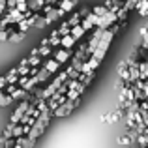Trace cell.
<instances>
[{"instance_id":"obj_9","label":"cell","mask_w":148,"mask_h":148,"mask_svg":"<svg viewBox=\"0 0 148 148\" xmlns=\"http://www.w3.org/2000/svg\"><path fill=\"white\" fill-rule=\"evenodd\" d=\"M26 2H28V11L30 13H40L41 8L45 6L43 0H26Z\"/></svg>"},{"instance_id":"obj_11","label":"cell","mask_w":148,"mask_h":148,"mask_svg":"<svg viewBox=\"0 0 148 148\" xmlns=\"http://www.w3.org/2000/svg\"><path fill=\"white\" fill-rule=\"evenodd\" d=\"M75 43H77V40H73L71 36H64L60 40V49H66V51H71L73 47H75Z\"/></svg>"},{"instance_id":"obj_14","label":"cell","mask_w":148,"mask_h":148,"mask_svg":"<svg viewBox=\"0 0 148 148\" xmlns=\"http://www.w3.org/2000/svg\"><path fill=\"white\" fill-rule=\"evenodd\" d=\"M120 116H122V111H120V109H116L112 114H105V116H101V120H103V122H107V124H112V122H118Z\"/></svg>"},{"instance_id":"obj_36","label":"cell","mask_w":148,"mask_h":148,"mask_svg":"<svg viewBox=\"0 0 148 148\" xmlns=\"http://www.w3.org/2000/svg\"><path fill=\"white\" fill-rule=\"evenodd\" d=\"M15 146V139H10V141L4 143V148H13Z\"/></svg>"},{"instance_id":"obj_38","label":"cell","mask_w":148,"mask_h":148,"mask_svg":"<svg viewBox=\"0 0 148 148\" xmlns=\"http://www.w3.org/2000/svg\"><path fill=\"white\" fill-rule=\"evenodd\" d=\"M8 86V83H6V79L4 77H0V90H4V88Z\"/></svg>"},{"instance_id":"obj_15","label":"cell","mask_w":148,"mask_h":148,"mask_svg":"<svg viewBox=\"0 0 148 148\" xmlns=\"http://www.w3.org/2000/svg\"><path fill=\"white\" fill-rule=\"evenodd\" d=\"M135 10L141 13V17H146L148 15V0H139V2L135 4Z\"/></svg>"},{"instance_id":"obj_30","label":"cell","mask_w":148,"mask_h":148,"mask_svg":"<svg viewBox=\"0 0 148 148\" xmlns=\"http://www.w3.org/2000/svg\"><path fill=\"white\" fill-rule=\"evenodd\" d=\"M137 146L139 148H148V135H139L137 137Z\"/></svg>"},{"instance_id":"obj_40","label":"cell","mask_w":148,"mask_h":148,"mask_svg":"<svg viewBox=\"0 0 148 148\" xmlns=\"http://www.w3.org/2000/svg\"><path fill=\"white\" fill-rule=\"evenodd\" d=\"M19 66H28V60H26V58H23V60L19 62Z\"/></svg>"},{"instance_id":"obj_35","label":"cell","mask_w":148,"mask_h":148,"mask_svg":"<svg viewBox=\"0 0 148 148\" xmlns=\"http://www.w3.org/2000/svg\"><path fill=\"white\" fill-rule=\"evenodd\" d=\"M118 145H122V146H130V141H127L126 135H124L122 139H118Z\"/></svg>"},{"instance_id":"obj_20","label":"cell","mask_w":148,"mask_h":148,"mask_svg":"<svg viewBox=\"0 0 148 148\" xmlns=\"http://www.w3.org/2000/svg\"><path fill=\"white\" fill-rule=\"evenodd\" d=\"M25 36L26 34H23V32H10V38H8V41H11V43H19V41H23L25 40Z\"/></svg>"},{"instance_id":"obj_6","label":"cell","mask_w":148,"mask_h":148,"mask_svg":"<svg viewBox=\"0 0 148 148\" xmlns=\"http://www.w3.org/2000/svg\"><path fill=\"white\" fill-rule=\"evenodd\" d=\"M69 56H71V51H66V49H56V51H54V60H56L58 64L68 62Z\"/></svg>"},{"instance_id":"obj_27","label":"cell","mask_w":148,"mask_h":148,"mask_svg":"<svg viewBox=\"0 0 148 148\" xmlns=\"http://www.w3.org/2000/svg\"><path fill=\"white\" fill-rule=\"evenodd\" d=\"M11 137H13V139L25 137V127H23V126H19V124H17V126L13 127V131H11Z\"/></svg>"},{"instance_id":"obj_10","label":"cell","mask_w":148,"mask_h":148,"mask_svg":"<svg viewBox=\"0 0 148 148\" xmlns=\"http://www.w3.org/2000/svg\"><path fill=\"white\" fill-rule=\"evenodd\" d=\"M139 81H148V60L139 62Z\"/></svg>"},{"instance_id":"obj_21","label":"cell","mask_w":148,"mask_h":148,"mask_svg":"<svg viewBox=\"0 0 148 148\" xmlns=\"http://www.w3.org/2000/svg\"><path fill=\"white\" fill-rule=\"evenodd\" d=\"M69 30H71V28H69L68 23H62V25L56 28V32H58V36H60V38H64V36H69Z\"/></svg>"},{"instance_id":"obj_41","label":"cell","mask_w":148,"mask_h":148,"mask_svg":"<svg viewBox=\"0 0 148 148\" xmlns=\"http://www.w3.org/2000/svg\"><path fill=\"white\" fill-rule=\"evenodd\" d=\"M13 148H21V146H17V145H15V146H13Z\"/></svg>"},{"instance_id":"obj_19","label":"cell","mask_w":148,"mask_h":148,"mask_svg":"<svg viewBox=\"0 0 148 148\" xmlns=\"http://www.w3.org/2000/svg\"><path fill=\"white\" fill-rule=\"evenodd\" d=\"M84 34H86V32H84V30L81 28V25H79V26H73V28L69 30V36H71L73 40H81V38H83Z\"/></svg>"},{"instance_id":"obj_32","label":"cell","mask_w":148,"mask_h":148,"mask_svg":"<svg viewBox=\"0 0 148 148\" xmlns=\"http://www.w3.org/2000/svg\"><path fill=\"white\" fill-rule=\"evenodd\" d=\"M28 28H30V25H28V21L26 19H23L21 23H19V32H23V34H26L28 32Z\"/></svg>"},{"instance_id":"obj_29","label":"cell","mask_w":148,"mask_h":148,"mask_svg":"<svg viewBox=\"0 0 148 148\" xmlns=\"http://www.w3.org/2000/svg\"><path fill=\"white\" fill-rule=\"evenodd\" d=\"M19 77H28L30 75V66H17Z\"/></svg>"},{"instance_id":"obj_2","label":"cell","mask_w":148,"mask_h":148,"mask_svg":"<svg viewBox=\"0 0 148 148\" xmlns=\"http://www.w3.org/2000/svg\"><path fill=\"white\" fill-rule=\"evenodd\" d=\"M79 103H81V98L75 99V101H69V99H68L66 103H62L58 109H54V111H53V116H56V118H64V116H68Z\"/></svg>"},{"instance_id":"obj_28","label":"cell","mask_w":148,"mask_h":148,"mask_svg":"<svg viewBox=\"0 0 148 148\" xmlns=\"http://www.w3.org/2000/svg\"><path fill=\"white\" fill-rule=\"evenodd\" d=\"M51 53H53V49H51V47H38V56H40L41 60H43V58H47Z\"/></svg>"},{"instance_id":"obj_31","label":"cell","mask_w":148,"mask_h":148,"mask_svg":"<svg viewBox=\"0 0 148 148\" xmlns=\"http://www.w3.org/2000/svg\"><path fill=\"white\" fill-rule=\"evenodd\" d=\"M84 19H86V21L90 23L92 26H98V23H99V17H98V15H94V13H92V11H90V13H88V15H86V17H84Z\"/></svg>"},{"instance_id":"obj_34","label":"cell","mask_w":148,"mask_h":148,"mask_svg":"<svg viewBox=\"0 0 148 148\" xmlns=\"http://www.w3.org/2000/svg\"><path fill=\"white\" fill-rule=\"evenodd\" d=\"M53 8H54V6H51V4H45V6H43V8H41V13H43V15H47V13H49V11H51V10H53Z\"/></svg>"},{"instance_id":"obj_3","label":"cell","mask_w":148,"mask_h":148,"mask_svg":"<svg viewBox=\"0 0 148 148\" xmlns=\"http://www.w3.org/2000/svg\"><path fill=\"white\" fill-rule=\"evenodd\" d=\"M26 109H28V101H21V103H19V107H15L13 114H11V118H10V124H13V126H17V124L21 122V118L25 116Z\"/></svg>"},{"instance_id":"obj_33","label":"cell","mask_w":148,"mask_h":148,"mask_svg":"<svg viewBox=\"0 0 148 148\" xmlns=\"http://www.w3.org/2000/svg\"><path fill=\"white\" fill-rule=\"evenodd\" d=\"M34 26H36V28H45V26H47V25H45V19H43V15H38V19H36V23H34Z\"/></svg>"},{"instance_id":"obj_37","label":"cell","mask_w":148,"mask_h":148,"mask_svg":"<svg viewBox=\"0 0 148 148\" xmlns=\"http://www.w3.org/2000/svg\"><path fill=\"white\" fill-rule=\"evenodd\" d=\"M86 88H88V86H84V84H79V88H77V94H79V96H83Z\"/></svg>"},{"instance_id":"obj_26","label":"cell","mask_w":148,"mask_h":148,"mask_svg":"<svg viewBox=\"0 0 148 148\" xmlns=\"http://www.w3.org/2000/svg\"><path fill=\"white\" fill-rule=\"evenodd\" d=\"M15 10H17L19 13H23V15H25L26 11H28V2H26V0H19V2H17V6H15Z\"/></svg>"},{"instance_id":"obj_25","label":"cell","mask_w":148,"mask_h":148,"mask_svg":"<svg viewBox=\"0 0 148 148\" xmlns=\"http://www.w3.org/2000/svg\"><path fill=\"white\" fill-rule=\"evenodd\" d=\"M66 23L69 25V28H73V26H79V25H81V17H79V13H73Z\"/></svg>"},{"instance_id":"obj_4","label":"cell","mask_w":148,"mask_h":148,"mask_svg":"<svg viewBox=\"0 0 148 148\" xmlns=\"http://www.w3.org/2000/svg\"><path fill=\"white\" fill-rule=\"evenodd\" d=\"M64 11H62V10H58V8H53V10H51L49 11V13L47 15H45V25H51V23H54V21H58V19H60V17H64Z\"/></svg>"},{"instance_id":"obj_18","label":"cell","mask_w":148,"mask_h":148,"mask_svg":"<svg viewBox=\"0 0 148 148\" xmlns=\"http://www.w3.org/2000/svg\"><path fill=\"white\" fill-rule=\"evenodd\" d=\"M34 79H36V83L38 84H41V83H45V81L49 79V71L45 68H40V71H38V75L34 77Z\"/></svg>"},{"instance_id":"obj_7","label":"cell","mask_w":148,"mask_h":148,"mask_svg":"<svg viewBox=\"0 0 148 148\" xmlns=\"http://www.w3.org/2000/svg\"><path fill=\"white\" fill-rule=\"evenodd\" d=\"M41 68H45L49 71V75H53V73L58 71V68H60V64H58L54 58H47V60H43V66Z\"/></svg>"},{"instance_id":"obj_8","label":"cell","mask_w":148,"mask_h":148,"mask_svg":"<svg viewBox=\"0 0 148 148\" xmlns=\"http://www.w3.org/2000/svg\"><path fill=\"white\" fill-rule=\"evenodd\" d=\"M77 6V0H58V10H62L64 13L71 11Z\"/></svg>"},{"instance_id":"obj_16","label":"cell","mask_w":148,"mask_h":148,"mask_svg":"<svg viewBox=\"0 0 148 148\" xmlns=\"http://www.w3.org/2000/svg\"><path fill=\"white\" fill-rule=\"evenodd\" d=\"M15 145L21 146V148H34V145H36V143L30 141L28 137H19V139H15Z\"/></svg>"},{"instance_id":"obj_1","label":"cell","mask_w":148,"mask_h":148,"mask_svg":"<svg viewBox=\"0 0 148 148\" xmlns=\"http://www.w3.org/2000/svg\"><path fill=\"white\" fill-rule=\"evenodd\" d=\"M112 38H114V32H112L111 28L109 30H105L103 32V38L99 40V43H98V49L94 51V54H92V58H96L98 62H101L105 58V54H107V49H109V45H111V41H112Z\"/></svg>"},{"instance_id":"obj_23","label":"cell","mask_w":148,"mask_h":148,"mask_svg":"<svg viewBox=\"0 0 148 148\" xmlns=\"http://www.w3.org/2000/svg\"><path fill=\"white\" fill-rule=\"evenodd\" d=\"M11 103H13V99L8 94H4V90H0V107H8V105H11Z\"/></svg>"},{"instance_id":"obj_39","label":"cell","mask_w":148,"mask_h":148,"mask_svg":"<svg viewBox=\"0 0 148 148\" xmlns=\"http://www.w3.org/2000/svg\"><path fill=\"white\" fill-rule=\"evenodd\" d=\"M40 47H49V38H43V40H41Z\"/></svg>"},{"instance_id":"obj_5","label":"cell","mask_w":148,"mask_h":148,"mask_svg":"<svg viewBox=\"0 0 148 148\" xmlns=\"http://www.w3.org/2000/svg\"><path fill=\"white\" fill-rule=\"evenodd\" d=\"M118 75H120V81L124 84H131V79H130V73H127V66L124 64V60L118 64Z\"/></svg>"},{"instance_id":"obj_22","label":"cell","mask_w":148,"mask_h":148,"mask_svg":"<svg viewBox=\"0 0 148 148\" xmlns=\"http://www.w3.org/2000/svg\"><path fill=\"white\" fill-rule=\"evenodd\" d=\"M26 60H28L30 68H41V62H43L40 56H26Z\"/></svg>"},{"instance_id":"obj_17","label":"cell","mask_w":148,"mask_h":148,"mask_svg":"<svg viewBox=\"0 0 148 148\" xmlns=\"http://www.w3.org/2000/svg\"><path fill=\"white\" fill-rule=\"evenodd\" d=\"M60 40H62V38L60 36H58V32H56V30H53V32H51V36H49V47L51 49H53V47H60Z\"/></svg>"},{"instance_id":"obj_24","label":"cell","mask_w":148,"mask_h":148,"mask_svg":"<svg viewBox=\"0 0 148 148\" xmlns=\"http://www.w3.org/2000/svg\"><path fill=\"white\" fill-rule=\"evenodd\" d=\"M92 13H94V15H98V17H105V15L109 13V10L103 6V4H99V6H96L94 10H92Z\"/></svg>"},{"instance_id":"obj_12","label":"cell","mask_w":148,"mask_h":148,"mask_svg":"<svg viewBox=\"0 0 148 148\" xmlns=\"http://www.w3.org/2000/svg\"><path fill=\"white\" fill-rule=\"evenodd\" d=\"M127 73H130L131 84H133L135 81H139V62H133L131 66H127Z\"/></svg>"},{"instance_id":"obj_13","label":"cell","mask_w":148,"mask_h":148,"mask_svg":"<svg viewBox=\"0 0 148 148\" xmlns=\"http://www.w3.org/2000/svg\"><path fill=\"white\" fill-rule=\"evenodd\" d=\"M4 79H6V83H8V84H17V81H19L17 68H11L10 71L6 73V77H4Z\"/></svg>"}]
</instances>
